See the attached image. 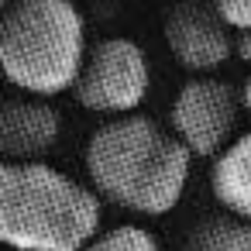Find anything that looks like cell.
Returning <instances> with one entry per match:
<instances>
[{"label": "cell", "mask_w": 251, "mask_h": 251, "mask_svg": "<svg viewBox=\"0 0 251 251\" xmlns=\"http://www.w3.org/2000/svg\"><path fill=\"white\" fill-rule=\"evenodd\" d=\"M241 107L251 114V76H248V83H244V90H241Z\"/></svg>", "instance_id": "4fadbf2b"}, {"label": "cell", "mask_w": 251, "mask_h": 251, "mask_svg": "<svg viewBox=\"0 0 251 251\" xmlns=\"http://www.w3.org/2000/svg\"><path fill=\"white\" fill-rule=\"evenodd\" d=\"M241 114V93L224 79H189L172 100V134L193 158H217L230 141Z\"/></svg>", "instance_id": "5b68a950"}, {"label": "cell", "mask_w": 251, "mask_h": 251, "mask_svg": "<svg viewBox=\"0 0 251 251\" xmlns=\"http://www.w3.org/2000/svg\"><path fill=\"white\" fill-rule=\"evenodd\" d=\"M210 189L227 213H234L241 220H251V131L234 138L213 158Z\"/></svg>", "instance_id": "ba28073f"}, {"label": "cell", "mask_w": 251, "mask_h": 251, "mask_svg": "<svg viewBox=\"0 0 251 251\" xmlns=\"http://www.w3.org/2000/svg\"><path fill=\"white\" fill-rule=\"evenodd\" d=\"M7 7H11V0H0V18L7 14Z\"/></svg>", "instance_id": "5bb4252c"}, {"label": "cell", "mask_w": 251, "mask_h": 251, "mask_svg": "<svg viewBox=\"0 0 251 251\" xmlns=\"http://www.w3.org/2000/svg\"><path fill=\"white\" fill-rule=\"evenodd\" d=\"M86 59V25L73 0H11L0 18V73L28 97L76 86Z\"/></svg>", "instance_id": "3957f363"}, {"label": "cell", "mask_w": 251, "mask_h": 251, "mask_svg": "<svg viewBox=\"0 0 251 251\" xmlns=\"http://www.w3.org/2000/svg\"><path fill=\"white\" fill-rule=\"evenodd\" d=\"M83 251H162L155 234L138 224H121L107 234H97Z\"/></svg>", "instance_id": "30bf717a"}, {"label": "cell", "mask_w": 251, "mask_h": 251, "mask_svg": "<svg viewBox=\"0 0 251 251\" xmlns=\"http://www.w3.org/2000/svg\"><path fill=\"white\" fill-rule=\"evenodd\" d=\"M189 165L193 155L182 141L145 114L114 117L86 145L93 193L141 217H162L179 206Z\"/></svg>", "instance_id": "6da1fadb"}, {"label": "cell", "mask_w": 251, "mask_h": 251, "mask_svg": "<svg viewBox=\"0 0 251 251\" xmlns=\"http://www.w3.org/2000/svg\"><path fill=\"white\" fill-rule=\"evenodd\" d=\"M186 251H251V220H241L227 210L213 213L189 230Z\"/></svg>", "instance_id": "9c48e42d"}, {"label": "cell", "mask_w": 251, "mask_h": 251, "mask_svg": "<svg viewBox=\"0 0 251 251\" xmlns=\"http://www.w3.org/2000/svg\"><path fill=\"white\" fill-rule=\"evenodd\" d=\"M148 86L151 73L141 45H134L131 38H103L93 49H86L73 97L79 100V107L93 114L127 117L145 103Z\"/></svg>", "instance_id": "277c9868"}, {"label": "cell", "mask_w": 251, "mask_h": 251, "mask_svg": "<svg viewBox=\"0 0 251 251\" xmlns=\"http://www.w3.org/2000/svg\"><path fill=\"white\" fill-rule=\"evenodd\" d=\"M217 14L227 21L230 31L237 35H251V0H213Z\"/></svg>", "instance_id": "8fae6325"}, {"label": "cell", "mask_w": 251, "mask_h": 251, "mask_svg": "<svg viewBox=\"0 0 251 251\" xmlns=\"http://www.w3.org/2000/svg\"><path fill=\"white\" fill-rule=\"evenodd\" d=\"M237 55H241L244 62H251V35H241V42H237Z\"/></svg>", "instance_id": "7c38bea8"}, {"label": "cell", "mask_w": 251, "mask_h": 251, "mask_svg": "<svg viewBox=\"0 0 251 251\" xmlns=\"http://www.w3.org/2000/svg\"><path fill=\"white\" fill-rule=\"evenodd\" d=\"M100 230V196L45 162L0 165V244L83 251Z\"/></svg>", "instance_id": "7a4b0ae2"}, {"label": "cell", "mask_w": 251, "mask_h": 251, "mask_svg": "<svg viewBox=\"0 0 251 251\" xmlns=\"http://www.w3.org/2000/svg\"><path fill=\"white\" fill-rule=\"evenodd\" d=\"M62 117L42 97H4L0 100V165L42 162L59 141Z\"/></svg>", "instance_id": "52a82bcc"}, {"label": "cell", "mask_w": 251, "mask_h": 251, "mask_svg": "<svg viewBox=\"0 0 251 251\" xmlns=\"http://www.w3.org/2000/svg\"><path fill=\"white\" fill-rule=\"evenodd\" d=\"M162 38L176 62L189 73H213L234 52V31L206 0H179L162 18Z\"/></svg>", "instance_id": "8992f818"}]
</instances>
